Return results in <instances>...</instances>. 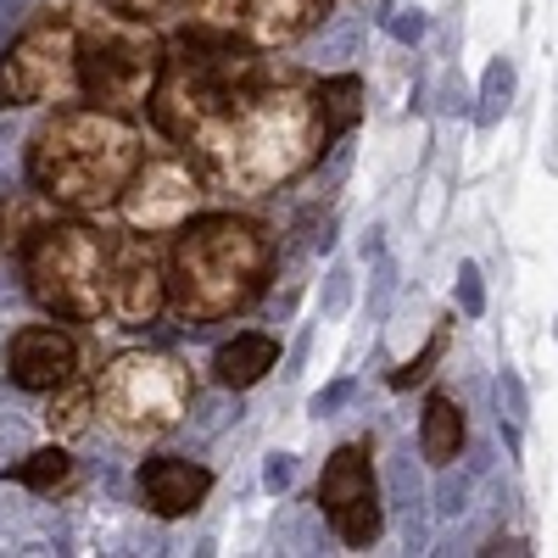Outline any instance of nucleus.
Returning <instances> with one entry per match:
<instances>
[{
    "label": "nucleus",
    "mask_w": 558,
    "mask_h": 558,
    "mask_svg": "<svg viewBox=\"0 0 558 558\" xmlns=\"http://www.w3.org/2000/svg\"><path fill=\"white\" fill-rule=\"evenodd\" d=\"M146 107L157 134H168L207 191L229 202L286 191L341 140L307 68L191 28L168 45Z\"/></svg>",
    "instance_id": "1"
},
{
    "label": "nucleus",
    "mask_w": 558,
    "mask_h": 558,
    "mask_svg": "<svg viewBox=\"0 0 558 558\" xmlns=\"http://www.w3.org/2000/svg\"><path fill=\"white\" fill-rule=\"evenodd\" d=\"M168 274V307L184 330H207L218 318H235L263 302L274 279V235L268 223L241 213H207L173 229Z\"/></svg>",
    "instance_id": "2"
},
{
    "label": "nucleus",
    "mask_w": 558,
    "mask_h": 558,
    "mask_svg": "<svg viewBox=\"0 0 558 558\" xmlns=\"http://www.w3.org/2000/svg\"><path fill=\"white\" fill-rule=\"evenodd\" d=\"M146 162V140H140L129 112L112 107H57L28 134V184L62 213H107L118 207L123 184Z\"/></svg>",
    "instance_id": "3"
},
{
    "label": "nucleus",
    "mask_w": 558,
    "mask_h": 558,
    "mask_svg": "<svg viewBox=\"0 0 558 558\" xmlns=\"http://www.w3.org/2000/svg\"><path fill=\"white\" fill-rule=\"evenodd\" d=\"M118 246L96 223H39L23 241V291L68 324H112Z\"/></svg>",
    "instance_id": "4"
},
{
    "label": "nucleus",
    "mask_w": 558,
    "mask_h": 558,
    "mask_svg": "<svg viewBox=\"0 0 558 558\" xmlns=\"http://www.w3.org/2000/svg\"><path fill=\"white\" fill-rule=\"evenodd\" d=\"M196 408V380L173 352H118L96 375V413L107 418V430L129 441H151L179 430Z\"/></svg>",
    "instance_id": "5"
},
{
    "label": "nucleus",
    "mask_w": 558,
    "mask_h": 558,
    "mask_svg": "<svg viewBox=\"0 0 558 558\" xmlns=\"http://www.w3.org/2000/svg\"><path fill=\"white\" fill-rule=\"evenodd\" d=\"M162 57L168 45L157 39V28L129 23L118 12L78 17V96L112 107V112H134L151 101V89L162 78Z\"/></svg>",
    "instance_id": "6"
},
{
    "label": "nucleus",
    "mask_w": 558,
    "mask_h": 558,
    "mask_svg": "<svg viewBox=\"0 0 558 558\" xmlns=\"http://www.w3.org/2000/svg\"><path fill=\"white\" fill-rule=\"evenodd\" d=\"M78 96V17H39L0 51V107H57Z\"/></svg>",
    "instance_id": "7"
},
{
    "label": "nucleus",
    "mask_w": 558,
    "mask_h": 558,
    "mask_svg": "<svg viewBox=\"0 0 558 558\" xmlns=\"http://www.w3.org/2000/svg\"><path fill=\"white\" fill-rule=\"evenodd\" d=\"M324 17H330V0H184L179 12V23L191 34L235 39V45H252V51L302 45Z\"/></svg>",
    "instance_id": "8"
},
{
    "label": "nucleus",
    "mask_w": 558,
    "mask_h": 558,
    "mask_svg": "<svg viewBox=\"0 0 558 558\" xmlns=\"http://www.w3.org/2000/svg\"><path fill=\"white\" fill-rule=\"evenodd\" d=\"M207 179L191 168V157H146L123 184L118 213L134 235H173L179 223H191L196 207L207 202Z\"/></svg>",
    "instance_id": "9"
},
{
    "label": "nucleus",
    "mask_w": 558,
    "mask_h": 558,
    "mask_svg": "<svg viewBox=\"0 0 558 558\" xmlns=\"http://www.w3.org/2000/svg\"><path fill=\"white\" fill-rule=\"evenodd\" d=\"M313 502L347 547H375V536L386 525V502H380V486H375V470H368L363 441H347V447H336L330 458H324Z\"/></svg>",
    "instance_id": "10"
},
{
    "label": "nucleus",
    "mask_w": 558,
    "mask_h": 558,
    "mask_svg": "<svg viewBox=\"0 0 558 558\" xmlns=\"http://www.w3.org/2000/svg\"><path fill=\"white\" fill-rule=\"evenodd\" d=\"M0 368H7V386L51 397L78 375V341L62 324H17L7 336V352H0Z\"/></svg>",
    "instance_id": "11"
},
{
    "label": "nucleus",
    "mask_w": 558,
    "mask_h": 558,
    "mask_svg": "<svg viewBox=\"0 0 558 558\" xmlns=\"http://www.w3.org/2000/svg\"><path fill=\"white\" fill-rule=\"evenodd\" d=\"M134 492L157 520H184L207 502L213 470L196 458H184V452H151V458H140V470H134Z\"/></svg>",
    "instance_id": "12"
},
{
    "label": "nucleus",
    "mask_w": 558,
    "mask_h": 558,
    "mask_svg": "<svg viewBox=\"0 0 558 558\" xmlns=\"http://www.w3.org/2000/svg\"><path fill=\"white\" fill-rule=\"evenodd\" d=\"M268 368H279V341L268 330H241L213 352V380L229 391H252L257 380H268Z\"/></svg>",
    "instance_id": "13"
},
{
    "label": "nucleus",
    "mask_w": 558,
    "mask_h": 558,
    "mask_svg": "<svg viewBox=\"0 0 558 558\" xmlns=\"http://www.w3.org/2000/svg\"><path fill=\"white\" fill-rule=\"evenodd\" d=\"M386 502H391V514L402 520L408 547H425V514H430L425 502L430 497H425V475H418V463H413L408 447L386 463Z\"/></svg>",
    "instance_id": "14"
},
{
    "label": "nucleus",
    "mask_w": 558,
    "mask_h": 558,
    "mask_svg": "<svg viewBox=\"0 0 558 558\" xmlns=\"http://www.w3.org/2000/svg\"><path fill=\"white\" fill-rule=\"evenodd\" d=\"M418 452H425V463H458L463 452V413L447 391H430L425 397V413H418Z\"/></svg>",
    "instance_id": "15"
},
{
    "label": "nucleus",
    "mask_w": 558,
    "mask_h": 558,
    "mask_svg": "<svg viewBox=\"0 0 558 558\" xmlns=\"http://www.w3.org/2000/svg\"><path fill=\"white\" fill-rule=\"evenodd\" d=\"M89 413H96V386H84L78 375L68 386L51 391V402H45V430H51L57 441H73L89 430Z\"/></svg>",
    "instance_id": "16"
},
{
    "label": "nucleus",
    "mask_w": 558,
    "mask_h": 558,
    "mask_svg": "<svg viewBox=\"0 0 558 558\" xmlns=\"http://www.w3.org/2000/svg\"><path fill=\"white\" fill-rule=\"evenodd\" d=\"M357 39H363V28L352 23V17H341V23H318L302 45H307V68H324V73H336V68H347L352 57H357Z\"/></svg>",
    "instance_id": "17"
},
{
    "label": "nucleus",
    "mask_w": 558,
    "mask_h": 558,
    "mask_svg": "<svg viewBox=\"0 0 558 558\" xmlns=\"http://www.w3.org/2000/svg\"><path fill=\"white\" fill-rule=\"evenodd\" d=\"M68 475H73V458H68L62 441H51V447H28V452L12 463V481L28 486V492H57Z\"/></svg>",
    "instance_id": "18"
},
{
    "label": "nucleus",
    "mask_w": 558,
    "mask_h": 558,
    "mask_svg": "<svg viewBox=\"0 0 558 558\" xmlns=\"http://www.w3.org/2000/svg\"><path fill=\"white\" fill-rule=\"evenodd\" d=\"M318 96H324V112H330V129L336 134H347L363 118V84L352 73H324L318 78Z\"/></svg>",
    "instance_id": "19"
},
{
    "label": "nucleus",
    "mask_w": 558,
    "mask_h": 558,
    "mask_svg": "<svg viewBox=\"0 0 558 558\" xmlns=\"http://www.w3.org/2000/svg\"><path fill=\"white\" fill-rule=\"evenodd\" d=\"M508 107H514V62L492 57L486 73H481V107H475V118H481V123H497Z\"/></svg>",
    "instance_id": "20"
},
{
    "label": "nucleus",
    "mask_w": 558,
    "mask_h": 558,
    "mask_svg": "<svg viewBox=\"0 0 558 558\" xmlns=\"http://www.w3.org/2000/svg\"><path fill=\"white\" fill-rule=\"evenodd\" d=\"M475 502V470H452L441 463V481H436V520H463Z\"/></svg>",
    "instance_id": "21"
},
{
    "label": "nucleus",
    "mask_w": 558,
    "mask_h": 558,
    "mask_svg": "<svg viewBox=\"0 0 558 558\" xmlns=\"http://www.w3.org/2000/svg\"><path fill=\"white\" fill-rule=\"evenodd\" d=\"M492 397H497V418L508 430H525V418H531V391L520 380V368H497V380H492Z\"/></svg>",
    "instance_id": "22"
},
{
    "label": "nucleus",
    "mask_w": 558,
    "mask_h": 558,
    "mask_svg": "<svg viewBox=\"0 0 558 558\" xmlns=\"http://www.w3.org/2000/svg\"><path fill=\"white\" fill-rule=\"evenodd\" d=\"M107 12H118L129 23H146V28H168V23H179L184 0H107Z\"/></svg>",
    "instance_id": "23"
},
{
    "label": "nucleus",
    "mask_w": 558,
    "mask_h": 558,
    "mask_svg": "<svg viewBox=\"0 0 558 558\" xmlns=\"http://www.w3.org/2000/svg\"><path fill=\"white\" fill-rule=\"evenodd\" d=\"M452 296H458V313H463V318H481V313H486V279H481L475 263H458V286H452Z\"/></svg>",
    "instance_id": "24"
},
{
    "label": "nucleus",
    "mask_w": 558,
    "mask_h": 558,
    "mask_svg": "<svg viewBox=\"0 0 558 558\" xmlns=\"http://www.w3.org/2000/svg\"><path fill=\"white\" fill-rule=\"evenodd\" d=\"M318 307H324V318H341L352 307V268H330V274H324Z\"/></svg>",
    "instance_id": "25"
},
{
    "label": "nucleus",
    "mask_w": 558,
    "mask_h": 558,
    "mask_svg": "<svg viewBox=\"0 0 558 558\" xmlns=\"http://www.w3.org/2000/svg\"><path fill=\"white\" fill-rule=\"evenodd\" d=\"M291 486H296V458L291 452H268L263 458V492L268 497H286Z\"/></svg>",
    "instance_id": "26"
},
{
    "label": "nucleus",
    "mask_w": 558,
    "mask_h": 558,
    "mask_svg": "<svg viewBox=\"0 0 558 558\" xmlns=\"http://www.w3.org/2000/svg\"><path fill=\"white\" fill-rule=\"evenodd\" d=\"M425 12H418V7H397V12H386V34L397 39V45H418V39H425Z\"/></svg>",
    "instance_id": "27"
},
{
    "label": "nucleus",
    "mask_w": 558,
    "mask_h": 558,
    "mask_svg": "<svg viewBox=\"0 0 558 558\" xmlns=\"http://www.w3.org/2000/svg\"><path fill=\"white\" fill-rule=\"evenodd\" d=\"M441 352H447V336H430V347L418 352V357H413L408 368H397V375H391V386H397V391H408L413 380H425V375H430V363H436Z\"/></svg>",
    "instance_id": "28"
},
{
    "label": "nucleus",
    "mask_w": 558,
    "mask_h": 558,
    "mask_svg": "<svg viewBox=\"0 0 558 558\" xmlns=\"http://www.w3.org/2000/svg\"><path fill=\"white\" fill-rule=\"evenodd\" d=\"M235 418H241V402H229V386H223L218 402H202L196 425H202V430H223V425H235Z\"/></svg>",
    "instance_id": "29"
},
{
    "label": "nucleus",
    "mask_w": 558,
    "mask_h": 558,
    "mask_svg": "<svg viewBox=\"0 0 558 558\" xmlns=\"http://www.w3.org/2000/svg\"><path fill=\"white\" fill-rule=\"evenodd\" d=\"M352 391H357L352 380H336V386H324V391H318V397L307 402V413H313V418H330V413H341V408L352 402Z\"/></svg>",
    "instance_id": "30"
},
{
    "label": "nucleus",
    "mask_w": 558,
    "mask_h": 558,
    "mask_svg": "<svg viewBox=\"0 0 558 558\" xmlns=\"http://www.w3.org/2000/svg\"><path fill=\"white\" fill-rule=\"evenodd\" d=\"M17 146H23V140H17V123L0 118V184L17 179Z\"/></svg>",
    "instance_id": "31"
},
{
    "label": "nucleus",
    "mask_w": 558,
    "mask_h": 558,
    "mask_svg": "<svg viewBox=\"0 0 558 558\" xmlns=\"http://www.w3.org/2000/svg\"><path fill=\"white\" fill-rule=\"evenodd\" d=\"M23 12H28V0H0V51H7V39L17 34Z\"/></svg>",
    "instance_id": "32"
},
{
    "label": "nucleus",
    "mask_w": 558,
    "mask_h": 558,
    "mask_svg": "<svg viewBox=\"0 0 558 558\" xmlns=\"http://www.w3.org/2000/svg\"><path fill=\"white\" fill-rule=\"evenodd\" d=\"M28 447H23V430H17V418H7V425H0V463L7 458H23Z\"/></svg>",
    "instance_id": "33"
},
{
    "label": "nucleus",
    "mask_w": 558,
    "mask_h": 558,
    "mask_svg": "<svg viewBox=\"0 0 558 558\" xmlns=\"http://www.w3.org/2000/svg\"><path fill=\"white\" fill-rule=\"evenodd\" d=\"M463 101H470V96H463V84L447 78V89H441V112H463Z\"/></svg>",
    "instance_id": "34"
},
{
    "label": "nucleus",
    "mask_w": 558,
    "mask_h": 558,
    "mask_svg": "<svg viewBox=\"0 0 558 558\" xmlns=\"http://www.w3.org/2000/svg\"><path fill=\"white\" fill-rule=\"evenodd\" d=\"M0 235H7V218H0Z\"/></svg>",
    "instance_id": "35"
}]
</instances>
